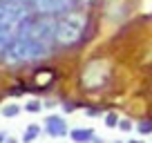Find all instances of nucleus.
<instances>
[{"instance_id": "7", "label": "nucleus", "mask_w": 152, "mask_h": 143, "mask_svg": "<svg viewBox=\"0 0 152 143\" xmlns=\"http://www.w3.org/2000/svg\"><path fill=\"white\" fill-rule=\"evenodd\" d=\"M74 0H31V9L43 16H56L69 11Z\"/></svg>"}, {"instance_id": "4", "label": "nucleus", "mask_w": 152, "mask_h": 143, "mask_svg": "<svg viewBox=\"0 0 152 143\" xmlns=\"http://www.w3.org/2000/svg\"><path fill=\"white\" fill-rule=\"evenodd\" d=\"M27 23V20H25ZM25 23L20 25V29L2 45L0 49V61L5 65H23V63H29V61H36L34 58V47H31V40L27 36V27Z\"/></svg>"}, {"instance_id": "8", "label": "nucleus", "mask_w": 152, "mask_h": 143, "mask_svg": "<svg viewBox=\"0 0 152 143\" xmlns=\"http://www.w3.org/2000/svg\"><path fill=\"white\" fill-rule=\"evenodd\" d=\"M94 136H96L94 128H72L69 130V139L74 143H92Z\"/></svg>"}, {"instance_id": "13", "label": "nucleus", "mask_w": 152, "mask_h": 143, "mask_svg": "<svg viewBox=\"0 0 152 143\" xmlns=\"http://www.w3.org/2000/svg\"><path fill=\"white\" fill-rule=\"evenodd\" d=\"M103 121H105V128L114 130V128H119V123H121V116L116 114V112H105V114H103Z\"/></svg>"}, {"instance_id": "11", "label": "nucleus", "mask_w": 152, "mask_h": 143, "mask_svg": "<svg viewBox=\"0 0 152 143\" xmlns=\"http://www.w3.org/2000/svg\"><path fill=\"white\" fill-rule=\"evenodd\" d=\"M43 107H45V103H43L40 98H31V101H27V103H25L23 110L29 112V114H40V112H43Z\"/></svg>"}, {"instance_id": "9", "label": "nucleus", "mask_w": 152, "mask_h": 143, "mask_svg": "<svg viewBox=\"0 0 152 143\" xmlns=\"http://www.w3.org/2000/svg\"><path fill=\"white\" fill-rule=\"evenodd\" d=\"M43 134V125H38V123H29L27 128H25L23 136H20V143H34L38 136Z\"/></svg>"}, {"instance_id": "14", "label": "nucleus", "mask_w": 152, "mask_h": 143, "mask_svg": "<svg viewBox=\"0 0 152 143\" xmlns=\"http://www.w3.org/2000/svg\"><path fill=\"white\" fill-rule=\"evenodd\" d=\"M134 125H137V123H132V121H130V119H121V123H119V130H121V132H132V130H134Z\"/></svg>"}, {"instance_id": "18", "label": "nucleus", "mask_w": 152, "mask_h": 143, "mask_svg": "<svg viewBox=\"0 0 152 143\" xmlns=\"http://www.w3.org/2000/svg\"><path fill=\"white\" fill-rule=\"evenodd\" d=\"M125 143H145L143 139H130V141H125Z\"/></svg>"}, {"instance_id": "21", "label": "nucleus", "mask_w": 152, "mask_h": 143, "mask_svg": "<svg viewBox=\"0 0 152 143\" xmlns=\"http://www.w3.org/2000/svg\"><path fill=\"white\" fill-rule=\"evenodd\" d=\"M114 143H125V141H114Z\"/></svg>"}, {"instance_id": "5", "label": "nucleus", "mask_w": 152, "mask_h": 143, "mask_svg": "<svg viewBox=\"0 0 152 143\" xmlns=\"http://www.w3.org/2000/svg\"><path fill=\"white\" fill-rule=\"evenodd\" d=\"M110 81V69L105 67L103 61H92L90 65H85V69L81 72V85L87 92H96L101 87H105V83Z\"/></svg>"}, {"instance_id": "3", "label": "nucleus", "mask_w": 152, "mask_h": 143, "mask_svg": "<svg viewBox=\"0 0 152 143\" xmlns=\"http://www.w3.org/2000/svg\"><path fill=\"white\" fill-rule=\"evenodd\" d=\"M87 29V14L81 9H69L61 14L56 20V45L58 47H74L85 36Z\"/></svg>"}, {"instance_id": "6", "label": "nucleus", "mask_w": 152, "mask_h": 143, "mask_svg": "<svg viewBox=\"0 0 152 143\" xmlns=\"http://www.w3.org/2000/svg\"><path fill=\"white\" fill-rule=\"evenodd\" d=\"M69 123L63 114H47L43 121V132L52 139H63V136H69Z\"/></svg>"}, {"instance_id": "10", "label": "nucleus", "mask_w": 152, "mask_h": 143, "mask_svg": "<svg viewBox=\"0 0 152 143\" xmlns=\"http://www.w3.org/2000/svg\"><path fill=\"white\" fill-rule=\"evenodd\" d=\"M20 112H23V107L18 103H5L0 107V116H5V119H16Z\"/></svg>"}, {"instance_id": "17", "label": "nucleus", "mask_w": 152, "mask_h": 143, "mask_svg": "<svg viewBox=\"0 0 152 143\" xmlns=\"http://www.w3.org/2000/svg\"><path fill=\"white\" fill-rule=\"evenodd\" d=\"M7 136H9V134H7L5 130H0V143H5V141H7Z\"/></svg>"}, {"instance_id": "2", "label": "nucleus", "mask_w": 152, "mask_h": 143, "mask_svg": "<svg viewBox=\"0 0 152 143\" xmlns=\"http://www.w3.org/2000/svg\"><path fill=\"white\" fill-rule=\"evenodd\" d=\"M27 27V36L31 40L34 47V58H45L49 56L54 43H56V20L52 16H43V18H29L25 23Z\"/></svg>"}, {"instance_id": "16", "label": "nucleus", "mask_w": 152, "mask_h": 143, "mask_svg": "<svg viewBox=\"0 0 152 143\" xmlns=\"http://www.w3.org/2000/svg\"><path fill=\"white\" fill-rule=\"evenodd\" d=\"M92 143H107V141H105V139H103V136H99V134H96V136H94V139H92Z\"/></svg>"}, {"instance_id": "15", "label": "nucleus", "mask_w": 152, "mask_h": 143, "mask_svg": "<svg viewBox=\"0 0 152 143\" xmlns=\"http://www.w3.org/2000/svg\"><path fill=\"white\" fill-rule=\"evenodd\" d=\"M85 114L90 116V119H96V116H101V114H103V110H99V107H87V110H85Z\"/></svg>"}, {"instance_id": "1", "label": "nucleus", "mask_w": 152, "mask_h": 143, "mask_svg": "<svg viewBox=\"0 0 152 143\" xmlns=\"http://www.w3.org/2000/svg\"><path fill=\"white\" fill-rule=\"evenodd\" d=\"M31 2L29 0H2L0 2V47L20 29L25 20L31 16Z\"/></svg>"}, {"instance_id": "20", "label": "nucleus", "mask_w": 152, "mask_h": 143, "mask_svg": "<svg viewBox=\"0 0 152 143\" xmlns=\"http://www.w3.org/2000/svg\"><path fill=\"white\" fill-rule=\"evenodd\" d=\"M74 2H78V5H90L92 0H74Z\"/></svg>"}, {"instance_id": "12", "label": "nucleus", "mask_w": 152, "mask_h": 143, "mask_svg": "<svg viewBox=\"0 0 152 143\" xmlns=\"http://www.w3.org/2000/svg\"><path fill=\"white\" fill-rule=\"evenodd\" d=\"M134 130H137L141 136H150V134H152V119H143V121H139V123L134 125Z\"/></svg>"}, {"instance_id": "19", "label": "nucleus", "mask_w": 152, "mask_h": 143, "mask_svg": "<svg viewBox=\"0 0 152 143\" xmlns=\"http://www.w3.org/2000/svg\"><path fill=\"white\" fill-rule=\"evenodd\" d=\"M5 143H20V141H18V139H14V136H7Z\"/></svg>"}]
</instances>
